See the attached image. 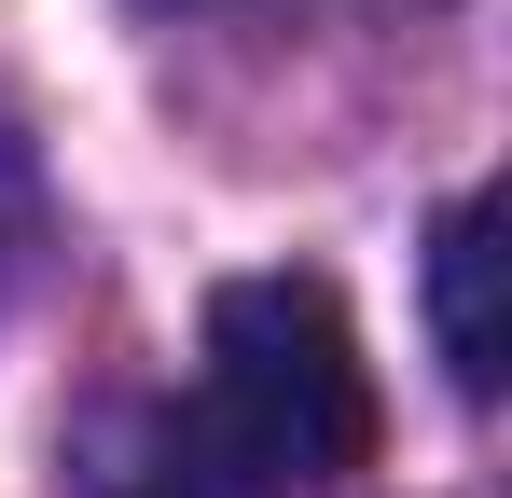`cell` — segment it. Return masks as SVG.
Listing matches in <instances>:
<instances>
[{
  "instance_id": "6da1fadb",
  "label": "cell",
  "mask_w": 512,
  "mask_h": 498,
  "mask_svg": "<svg viewBox=\"0 0 512 498\" xmlns=\"http://www.w3.org/2000/svg\"><path fill=\"white\" fill-rule=\"evenodd\" d=\"M374 388L333 277H222L208 291V388L153 429V498H305L360 471Z\"/></svg>"
},
{
  "instance_id": "7a4b0ae2",
  "label": "cell",
  "mask_w": 512,
  "mask_h": 498,
  "mask_svg": "<svg viewBox=\"0 0 512 498\" xmlns=\"http://www.w3.org/2000/svg\"><path fill=\"white\" fill-rule=\"evenodd\" d=\"M485 277H499V208L485 194H457L443 222H429V332H443V374L485 402L499 388V319H485Z\"/></svg>"
},
{
  "instance_id": "3957f363",
  "label": "cell",
  "mask_w": 512,
  "mask_h": 498,
  "mask_svg": "<svg viewBox=\"0 0 512 498\" xmlns=\"http://www.w3.org/2000/svg\"><path fill=\"white\" fill-rule=\"evenodd\" d=\"M28 249H42V166H28V125L0 111V319L28 291Z\"/></svg>"
}]
</instances>
